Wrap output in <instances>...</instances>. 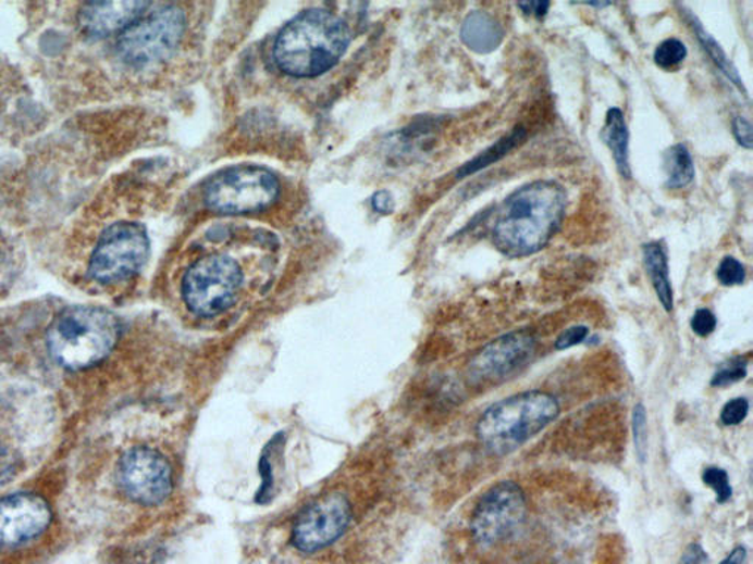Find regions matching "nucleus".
Instances as JSON below:
<instances>
[{
  "instance_id": "1",
  "label": "nucleus",
  "mask_w": 753,
  "mask_h": 564,
  "mask_svg": "<svg viewBox=\"0 0 753 564\" xmlns=\"http://www.w3.org/2000/svg\"><path fill=\"white\" fill-rule=\"evenodd\" d=\"M567 195L555 181H533L517 188L505 200L493 225V243L508 258L541 252L558 231Z\"/></svg>"
},
{
  "instance_id": "2",
  "label": "nucleus",
  "mask_w": 753,
  "mask_h": 564,
  "mask_svg": "<svg viewBox=\"0 0 753 564\" xmlns=\"http://www.w3.org/2000/svg\"><path fill=\"white\" fill-rule=\"evenodd\" d=\"M349 32L332 12L311 10L293 18L274 46L279 68L298 78H311L333 68L346 52Z\"/></svg>"
},
{
  "instance_id": "3",
  "label": "nucleus",
  "mask_w": 753,
  "mask_h": 564,
  "mask_svg": "<svg viewBox=\"0 0 753 564\" xmlns=\"http://www.w3.org/2000/svg\"><path fill=\"white\" fill-rule=\"evenodd\" d=\"M120 337L115 315L102 308L66 309L48 331L52 358L71 371L87 369L102 362L114 350Z\"/></svg>"
},
{
  "instance_id": "4",
  "label": "nucleus",
  "mask_w": 753,
  "mask_h": 564,
  "mask_svg": "<svg viewBox=\"0 0 753 564\" xmlns=\"http://www.w3.org/2000/svg\"><path fill=\"white\" fill-rule=\"evenodd\" d=\"M558 416V401L550 392L524 391L486 409L477 422V436L492 454L506 455L541 434Z\"/></svg>"
},
{
  "instance_id": "5",
  "label": "nucleus",
  "mask_w": 753,
  "mask_h": 564,
  "mask_svg": "<svg viewBox=\"0 0 753 564\" xmlns=\"http://www.w3.org/2000/svg\"><path fill=\"white\" fill-rule=\"evenodd\" d=\"M280 186L273 173L261 166H234L209 179L205 203L227 215L252 213L271 206L279 198Z\"/></svg>"
},
{
  "instance_id": "6",
  "label": "nucleus",
  "mask_w": 753,
  "mask_h": 564,
  "mask_svg": "<svg viewBox=\"0 0 753 564\" xmlns=\"http://www.w3.org/2000/svg\"><path fill=\"white\" fill-rule=\"evenodd\" d=\"M149 237L136 223L112 224L99 237L89 262V277L99 284L127 281L145 265Z\"/></svg>"
},
{
  "instance_id": "7",
  "label": "nucleus",
  "mask_w": 753,
  "mask_h": 564,
  "mask_svg": "<svg viewBox=\"0 0 753 564\" xmlns=\"http://www.w3.org/2000/svg\"><path fill=\"white\" fill-rule=\"evenodd\" d=\"M186 16L177 7H162L146 12L119 39L120 57L134 66L164 61L182 40Z\"/></svg>"
},
{
  "instance_id": "8",
  "label": "nucleus",
  "mask_w": 753,
  "mask_h": 564,
  "mask_svg": "<svg viewBox=\"0 0 753 564\" xmlns=\"http://www.w3.org/2000/svg\"><path fill=\"white\" fill-rule=\"evenodd\" d=\"M237 263L227 256L200 259L183 279V299L199 316H215L234 303L242 286Z\"/></svg>"
},
{
  "instance_id": "9",
  "label": "nucleus",
  "mask_w": 753,
  "mask_h": 564,
  "mask_svg": "<svg viewBox=\"0 0 753 564\" xmlns=\"http://www.w3.org/2000/svg\"><path fill=\"white\" fill-rule=\"evenodd\" d=\"M526 513L527 500L521 487L513 480H501L477 503L471 519L472 537L484 549L499 544L516 534Z\"/></svg>"
},
{
  "instance_id": "10",
  "label": "nucleus",
  "mask_w": 753,
  "mask_h": 564,
  "mask_svg": "<svg viewBox=\"0 0 753 564\" xmlns=\"http://www.w3.org/2000/svg\"><path fill=\"white\" fill-rule=\"evenodd\" d=\"M120 482L136 503L158 505L173 491V472L164 455L148 447H137L121 459Z\"/></svg>"
},
{
  "instance_id": "11",
  "label": "nucleus",
  "mask_w": 753,
  "mask_h": 564,
  "mask_svg": "<svg viewBox=\"0 0 753 564\" xmlns=\"http://www.w3.org/2000/svg\"><path fill=\"white\" fill-rule=\"evenodd\" d=\"M350 517L353 513L345 497L328 496L308 505L296 517L292 529V544L307 554L328 549L346 532Z\"/></svg>"
},
{
  "instance_id": "12",
  "label": "nucleus",
  "mask_w": 753,
  "mask_h": 564,
  "mask_svg": "<svg viewBox=\"0 0 753 564\" xmlns=\"http://www.w3.org/2000/svg\"><path fill=\"white\" fill-rule=\"evenodd\" d=\"M52 519L49 504L40 496L18 492L0 499V542L20 546L44 534Z\"/></svg>"
},
{
  "instance_id": "13",
  "label": "nucleus",
  "mask_w": 753,
  "mask_h": 564,
  "mask_svg": "<svg viewBox=\"0 0 753 564\" xmlns=\"http://www.w3.org/2000/svg\"><path fill=\"white\" fill-rule=\"evenodd\" d=\"M535 338L529 331L505 334L484 346L472 358L470 372L477 379L496 381L513 375L533 358Z\"/></svg>"
},
{
  "instance_id": "14",
  "label": "nucleus",
  "mask_w": 753,
  "mask_h": 564,
  "mask_svg": "<svg viewBox=\"0 0 753 564\" xmlns=\"http://www.w3.org/2000/svg\"><path fill=\"white\" fill-rule=\"evenodd\" d=\"M146 2L86 3L78 12V25L90 37H110L124 33L149 10Z\"/></svg>"
},
{
  "instance_id": "15",
  "label": "nucleus",
  "mask_w": 753,
  "mask_h": 564,
  "mask_svg": "<svg viewBox=\"0 0 753 564\" xmlns=\"http://www.w3.org/2000/svg\"><path fill=\"white\" fill-rule=\"evenodd\" d=\"M504 28L487 12L474 11L464 21L461 39L477 53H491L504 40Z\"/></svg>"
},
{
  "instance_id": "16",
  "label": "nucleus",
  "mask_w": 753,
  "mask_h": 564,
  "mask_svg": "<svg viewBox=\"0 0 753 564\" xmlns=\"http://www.w3.org/2000/svg\"><path fill=\"white\" fill-rule=\"evenodd\" d=\"M643 261L661 304L665 312H671L675 308V291L669 279L668 256L664 246L658 241L644 246Z\"/></svg>"
},
{
  "instance_id": "17",
  "label": "nucleus",
  "mask_w": 753,
  "mask_h": 564,
  "mask_svg": "<svg viewBox=\"0 0 753 564\" xmlns=\"http://www.w3.org/2000/svg\"><path fill=\"white\" fill-rule=\"evenodd\" d=\"M602 139L613 152L618 173L621 177L630 178L629 129H627L625 114L618 108H613L606 114Z\"/></svg>"
},
{
  "instance_id": "18",
  "label": "nucleus",
  "mask_w": 753,
  "mask_h": 564,
  "mask_svg": "<svg viewBox=\"0 0 753 564\" xmlns=\"http://www.w3.org/2000/svg\"><path fill=\"white\" fill-rule=\"evenodd\" d=\"M526 137L527 131L524 128L520 127L514 129L509 136L496 141V145L491 146V148L484 150V152H481L479 156L472 159L471 162H468L467 165H464L461 171L458 173V178H466L468 175L479 173V171L496 164V162L501 161L502 158H505L506 154L513 152L517 146H520L522 141L526 140Z\"/></svg>"
},
{
  "instance_id": "19",
  "label": "nucleus",
  "mask_w": 753,
  "mask_h": 564,
  "mask_svg": "<svg viewBox=\"0 0 753 564\" xmlns=\"http://www.w3.org/2000/svg\"><path fill=\"white\" fill-rule=\"evenodd\" d=\"M664 170L667 174V187L672 190L688 187L694 178L692 154L684 145H675L665 152Z\"/></svg>"
},
{
  "instance_id": "20",
  "label": "nucleus",
  "mask_w": 753,
  "mask_h": 564,
  "mask_svg": "<svg viewBox=\"0 0 753 564\" xmlns=\"http://www.w3.org/2000/svg\"><path fill=\"white\" fill-rule=\"evenodd\" d=\"M692 27L694 33H696L699 41H701V45L704 46L705 52L708 53L711 60L714 61V64L717 65L718 68L731 79V82H733L735 86H738V89L746 93V90H744L743 87V82L739 77L738 70H736L733 64H731L729 58L726 55V52H724L721 49V46H719L717 41H715L713 37L705 32V28L702 27V24L699 23L694 16H692Z\"/></svg>"
},
{
  "instance_id": "21",
  "label": "nucleus",
  "mask_w": 753,
  "mask_h": 564,
  "mask_svg": "<svg viewBox=\"0 0 753 564\" xmlns=\"http://www.w3.org/2000/svg\"><path fill=\"white\" fill-rule=\"evenodd\" d=\"M688 57V49L683 41L677 39H668L663 41L655 50L656 65L663 70H671L681 64Z\"/></svg>"
},
{
  "instance_id": "22",
  "label": "nucleus",
  "mask_w": 753,
  "mask_h": 564,
  "mask_svg": "<svg viewBox=\"0 0 753 564\" xmlns=\"http://www.w3.org/2000/svg\"><path fill=\"white\" fill-rule=\"evenodd\" d=\"M748 363L746 358H735L724 363V365L719 367L717 374L713 376L711 386L727 387L731 386V384L742 381L748 375Z\"/></svg>"
},
{
  "instance_id": "23",
  "label": "nucleus",
  "mask_w": 753,
  "mask_h": 564,
  "mask_svg": "<svg viewBox=\"0 0 753 564\" xmlns=\"http://www.w3.org/2000/svg\"><path fill=\"white\" fill-rule=\"evenodd\" d=\"M702 480H704L705 486L713 488L715 496H717V503H727L733 496V488L730 486L729 474L721 467H706L704 474H702Z\"/></svg>"
},
{
  "instance_id": "24",
  "label": "nucleus",
  "mask_w": 753,
  "mask_h": 564,
  "mask_svg": "<svg viewBox=\"0 0 753 564\" xmlns=\"http://www.w3.org/2000/svg\"><path fill=\"white\" fill-rule=\"evenodd\" d=\"M633 438L635 454L639 461H646L647 453V416L646 409L642 403H639L633 411Z\"/></svg>"
},
{
  "instance_id": "25",
  "label": "nucleus",
  "mask_w": 753,
  "mask_h": 564,
  "mask_svg": "<svg viewBox=\"0 0 753 564\" xmlns=\"http://www.w3.org/2000/svg\"><path fill=\"white\" fill-rule=\"evenodd\" d=\"M717 278L723 286H740L746 279V267L738 259L724 258L717 270Z\"/></svg>"
},
{
  "instance_id": "26",
  "label": "nucleus",
  "mask_w": 753,
  "mask_h": 564,
  "mask_svg": "<svg viewBox=\"0 0 753 564\" xmlns=\"http://www.w3.org/2000/svg\"><path fill=\"white\" fill-rule=\"evenodd\" d=\"M748 413L749 401L743 399V397H739V399L727 401V403L724 404L719 419H721L723 424L726 426H736L742 424V422L746 419Z\"/></svg>"
},
{
  "instance_id": "27",
  "label": "nucleus",
  "mask_w": 753,
  "mask_h": 564,
  "mask_svg": "<svg viewBox=\"0 0 753 564\" xmlns=\"http://www.w3.org/2000/svg\"><path fill=\"white\" fill-rule=\"evenodd\" d=\"M690 327L696 336L708 337L717 328V317L708 309H698L690 321Z\"/></svg>"
},
{
  "instance_id": "28",
  "label": "nucleus",
  "mask_w": 753,
  "mask_h": 564,
  "mask_svg": "<svg viewBox=\"0 0 753 564\" xmlns=\"http://www.w3.org/2000/svg\"><path fill=\"white\" fill-rule=\"evenodd\" d=\"M589 336V328L583 327V325H577V327H571L565 329L564 333L559 334L556 338L555 349L556 350H568L571 347L579 346Z\"/></svg>"
},
{
  "instance_id": "29",
  "label": "nucleus",
  "mask_w": 753,
  "mask_h": 564,
  "mask_svg": "<svg viewBox=\"0 0 753 564\" xmlns=\"http://www.w3.org/2000/svg\"><path fill=\"white\" fill-rule=\"evenodd\" d=\"M733 133L740 146H743L744 149H752V125L746 118L743 116L735 118Z\"/></svg>"
},
{
  "instance_id": "30",
  "label": "nucleus",
  "mask_w": 753,
  "mask_h": 564,
  "mask_svg": "<svg viewBox=\"0 0 753 564\" xmlns=\"http://www.w3.org/2000/svg\"><path fill=\"white\" fill-rule=\"evenodd\" d=\"M708 563V554L702 549L701 544H690L681 555L679 564H706Z\"/></svg>"
},
{
  "instance_id": "31",
  "label": "nucleus",
  "mask_w": 753,
  "mask_h": 564,
  "mask_svg": "<svg viewBox=\"0 0 753 564\" xmlns=\"http://www.w3.org/2000/svg\"><path fill=\"white\" fill-rule=\"evenodd\" d=\"M521 8L522 11L526 12V14H531L538 16V18H542L543 15H546L547 10H550L551 3L550 2H527V3H520L518 5Z\"/></svg>"
},
{
  "instance_id": "32",
  "label": "nucleus",
  "mask_w": 753,
  "mask_h": 564,
  "mask_svg": "<svg viewBox=\"0 0 753 564\" xmlns=\"http://www.w3.org/2000/svg\"><path fill=\"white\" fill-rule=\"evenodd\" d=\"M744 559H746V550L743 547H738L731 551L729 557L724 559L719 564H742Z\"/></svg>"
}]
</instances>
